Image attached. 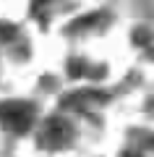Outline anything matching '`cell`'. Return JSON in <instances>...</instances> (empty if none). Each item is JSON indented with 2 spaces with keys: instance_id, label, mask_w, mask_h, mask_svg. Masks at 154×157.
I'll list each match as a JSON object with an SVG mask.
<instances>
[{
  "instance_id": "obj_1",
  "label": "cell",
  "mask_w": 154,
  "mask_h": 157,
  "mask_svg": "<svg viewBox=\"0 0 154 157\" xmlns=\"http://www.w3.org/2000/svg\"><path fill=\"white\" fill-rule=\"evenodd\" d=\"M34 110L32 102L26 100H6L0 102V123L6 126L8 131H16V134H26L34 123Z\"/></svg>"
},
{
  "instance_id": "obj_2",
  "label": "cell",
  "mask_w": 154,
  "mask_h": 157,
  "mask_svg": "<svg viewBox=\"0 0 154 157\" xmlns=\"http://www.w3.org/2000/svg\"><path fill=\"white\" fill-rule=\"evenodd\" d=\"M73 136V128L71 123H66L63 118H47L39 131V144L47 147V149H55V147H63L68 144Z\"/></svg>"
},
{
  "instance_id": "obj_3",
  "label": "cell",
  "mask_w": 154,
  "mask_h": 157,
  "mask_svg": "<svg viewBox=\"0 0 154 157\" xmlns=\"http://www.w3.org/2000/svg\"><path fill=\"white\" fill-rule=\"evenodd\" d=\"M123 157H138V155H136V152H126V155H123Z\"/></svg>"
}]
</instances>
